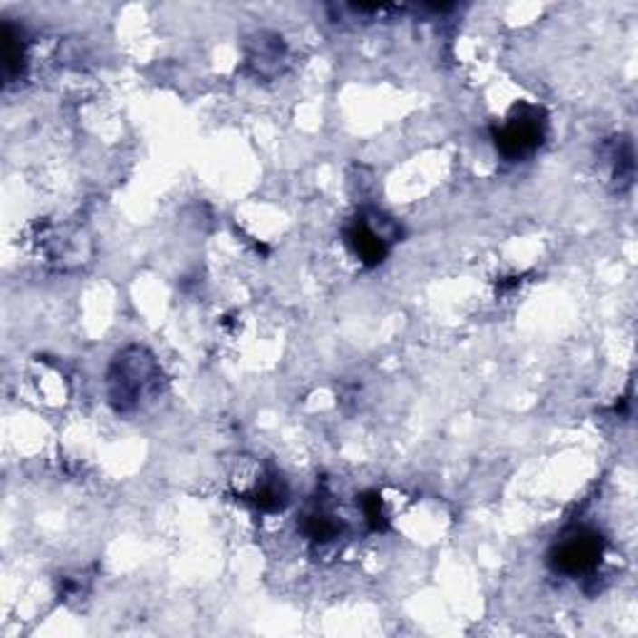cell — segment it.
<instances>
[{
    "label": "cell",
    "instance_id": "obj_5",
    "mask_svg": "<svg viewBox=\"0 0 638 638\" xmlns=\"http://www.w3.org/2000/svg\"><path fill=\"white\" fill-rule=\"evenodd\" d=\"M342 521L334 514H329L327 508H314L312 514L304 517V534L314 544H329L342 534Z\"/></svg>",
    "mask_w": 638,
    "mask_h": 638
},
{
    "label": "cell",
    "instance_id": "obj_2",
    "mask_svg": "<svg viewBox=\"0 0 638 638\" xmlns=\"http://www.w3.org/2000/svg\"><path fill=\"white\" fill-rule=\"evenodd\" d=\"M548 120L546 112L538 105H528V102H518L511 108L507 120L494 128L491 138L497 145L498 155L508 162H518V160L531 158L546 138Z\"/></svg>",
    "mask_w": 638,
    "mask_h": 638
},
{
    "label": "cell",
    "instance_id": "obj_9",
    "mask_svg": "<svg viewBox=\"0 0 638 638\" xmlns=\"http://www.w3.org/2000/svg\"><path fill=\"white\" fill-rule=\"evenodd\" d=\"M359 507H362V514H364L367 524L374 531H384L387 528V514H384V504H382V497H379L377 491H367L362 497V501H359Z\"/></svg>",
    "mask_w": 638,
    "mask_h": 638
},
{
    "label": "cell",
    "instance_id": "obj_6",
    "mask_svg": "<svg viewBox=\"0 0 638 638\" xmlns=\"http://www.w3.org/2000/svg\"><path fill=\"white\" fill-rule=\"evenodd\" d=\"M25 68V48H23V38L13 25L3 28V72L8 82L13 78H18L20 72Z\"/></svg>",
    "mask_w": 638,
    "mask_h": 638
},
{
    "label": "cell",
    "instance_id": "obj_4",
    "mask_svg": "<svg viewBox=\"0 0 638 638\" xmlns=\"http://www.w3.org/2000/svg\"><path fill=\"white\" fill-rule=\"evenodd\" d=\"M374 219H377V225L369 222L367 215H359V218L349 222L347 232H344L349 249L367 267H377V265H382L387 259L389 242H392L387 229H384L392 227V222L387 218H379V215H374Z\"/></svg>",
    "mask_w": 638,
    "mask_h": 638
},
{
    "label": "cell",
    "instance_id": "obj_7",
    "mask_svg": "<svg viewBox=\"0 0 638 638\" xmlns=\"http://www.w3.org/2000/svg\"><path fill=\"white\" fill-rule=\"evenodd\" d=\"M257 50L249 53V65L257 68L259 75H269V72H277L279 70V60L285 58L282 53V43L279 38H267V35H259Z\"/></svg>",
    "mask_w": 638,
    "mask_h": 638
},
{
    "label": "cell",
    "instance_id": "obj_8",
    "mask_svg": "<svg viewBox=\"0 0 638 638\" xmlns=\"http://www.w3.org/2000/svg\"><path fill=\"white\" fill-rule=\"evenodd\" d=\"M287 487L279 477H267L262 478L255 488V504L262 511H282L287 507Z\"/></svg>",
    "mask_w": 638,
    "mask_h": 638
},
{
    "label": "cell",
    "instance_id": "obj_3",
    "mask_svg": "<svg viewBox=\"0 0 638 638\" xmlns=\"http://www.w3.org/2000/svg\"><path fill=\"white\" fill-rule=\"evenodd\" d=\"M604 551H606V541L596 528L576 527L568 528L566 534H561L551 544L546 561L548 568L558 576L578 578L596 571Z\"/></svg>",
    "mask_w": 638,
    "mask_h": 638
},
{
    "label": "cell",
    "instance_id": "obj_1",
    "mask_svg": "<svg viewBox=\"0 0 638 638\" xmlns=\"http://www.w3.org/2000/svg\"><path fill=\"white\" fill-rule=\"evenodd\" d=\"M162 369L145 347L120 349L108 372V399L118 414H132L145 401L158 397Z\"/></svg>",
    "mask_w": 638,
    "mask_h": 638
}]
</instances>
